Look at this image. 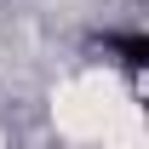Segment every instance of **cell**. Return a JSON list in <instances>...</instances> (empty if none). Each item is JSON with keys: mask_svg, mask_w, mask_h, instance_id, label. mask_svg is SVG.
<instances>
[{"mask_svg": "<svg viewBox=\"0 0 149 149\" xmlns=\"http://www.w3.org/2000/svg\"><path fill=\"white\" fill-rule=\"evenodd\" d=\"M115 52H120L126 69H143V63H149V35H120V40H115Z\"/></svg>", "mask_w": 149, "mask_h": 149, "instance_id": "6da1fadb", "label": "cell"}]
</instances>
